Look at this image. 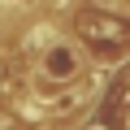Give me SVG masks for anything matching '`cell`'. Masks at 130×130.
Wrapping results in <instances>:
<instances>
[{"instance_id":"cell-1","label":"cell","mask_w":130,"mask_h":130,"mask_svg":"<svg viewBox=\"0 0 130 130\" xmlns=\"http://www.w3.org/2000/svg\"><path fill=\"white\" fill-rule=\"evenodd\" d=\"M39 74H43V83L70 87V83L83 74V52H78L74 43H65V39L48 43V48H43V56H39Z\"/></svg>"},{"instance_id":"cell-2","label":"cell","mask_w":130,"mask_h":130,"mask_svg":"<svg viewBox=\"0 0 130 130\" xmlns=\"http://www.w3.org/2000/svg\"><path fill=\"white\" fill-rule=\"evenodd\" d=\"M91 130H100V126H91Z\"/></svg>"}]
</instances>
